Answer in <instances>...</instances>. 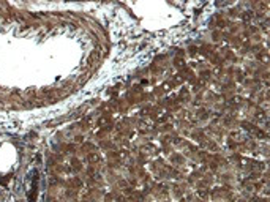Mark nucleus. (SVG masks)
Masks as SVG:
<instances>
[{
    "label": "nucleus",
    "instance_id": "obj_4",
    "mask_svg": "<svg viewBox=\"0 0 270 202\" xmlns=\"http://www.w3.org/2000/svg\"><path fill=\"white\" fill-rule=\"evenodd\" d=\"M199 196H201V197H206V196H207V191L201 189V191H199Z\"/></svg>",
    "mask_w": 270,
    "mask_h": 202
},
{
    "label": "nucleus",
    "instance_id": "obj_2",
    "mask_svg": "<svg viewBox=\"0 0 270 202\" xmlns=\"http://www.w3.org/2000/svg\"><path fill=\"white\" fill-rule=\"evenodd\" d=\"M71 164H73V167L76 169V171H79V169H81V164H79V161H78V160H73V161H71Z\"/></svg>",
    "mask_w": 270,
    "mask_h": 202
},
{
    "label": "nucleus",
    "instance_id": "obj_1",
    "mask_svg": "<svg viewBox=\"0 0 270 202\" xmlns=\"http://www.w3.org/2000/svg\"><path fill=\"white\" fill-rule=\"evenodd\" d=\"M87 161H89V163H96V161H100V156H98V155H95V153H93V155H89V156H87Z\"/></svg>",
    "mask_w": 270,
    "mask_h": 202
},
{
    "label": "nucleus",
    "instance_id": "obj_3",
    "mask_svg": "<svg viewBox=\"0 0 270 202\" xmlns=\"http://www.w3.org/2000/svg\"><path fill=\"white\" fill-rule=\"evenodd\" d=\"M251 16H253V13H251V11H246V13L243 14V19H245V21H250Z\"/></svg>",
    "mask_w": 270,
    "mask_h": 202
}]
</instances>
